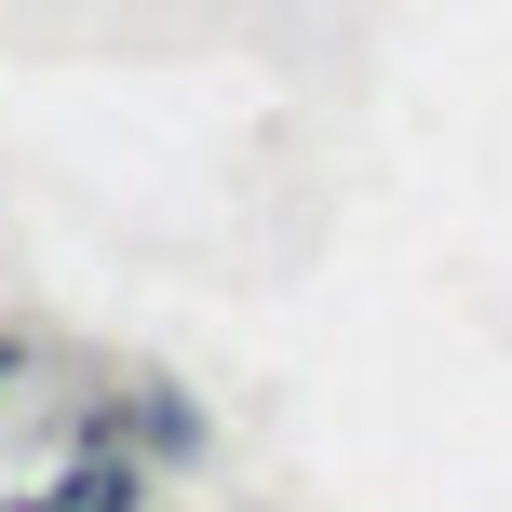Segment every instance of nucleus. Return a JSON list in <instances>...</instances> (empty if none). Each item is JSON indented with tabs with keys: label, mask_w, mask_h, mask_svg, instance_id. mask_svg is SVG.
Wrapping results in <instances>:
<instances>
[{
	"label": "nucleus",
	"mask_w": 512,
	"mask_h": 512,
	"mask_svg": "<svg viewBox=\"0 0 512 512\" xmlns=\"http://www.w3.org/2000/svg\"><path fill=\"white\" fill-rule=\"evenodd\" d=\"M68 512H135V472H122V459H95V472L68 486Z\"/></svg>",
	"instance_id": "obj_1"
}]
</instances>
